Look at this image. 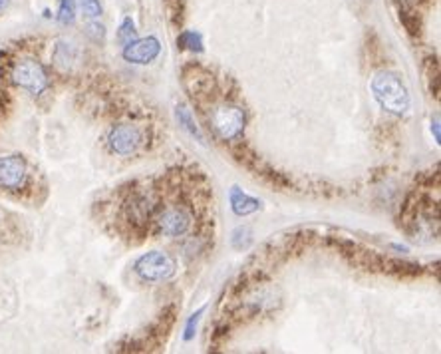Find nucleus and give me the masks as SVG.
Instances as JSON below:
<instances>
[{
  "label": "nucleus",
  "mask_w": 441,
  "mask_h": 354,
  "mask_svg": "<svg viewBox=\"0 0 441 354\" xmlns=\"http://www.w3.org/2000/svg\"><path fill=\"white\" fill-rule=\"evenodd\" d=\"M209 122H211V127L217 132L220 140L230 142V140H237L243 134L247 118H245V112L237 105L219 104L211 110Z\"/></svg>",
  "instance_id": "nucleus-3"
},
{
  "label": "nucleus",
  "mask_w": 441,
  "mask_h": 354,
  "mask_svg": "<svg viewBox=\"0 0 441 354\" xmlns=\"http://www.w3.org/2000/svg\"><path fill=\"white\" fill-rule=\"evenodd\" d=\"M28 183V165L20 155H2L0 157V189L18 193Z\"/></svg>",
  "instance_id": "nucleus-5"
},
{
  "label": "nucleus",
  "mask_w": 441,
  "mask_h": 354,
  "mask_svg": "<svg viewBox=\"0 0 441 354\" xmlns=\"http://www.w3.org/2000/svg\"><path fill=\"white\" fill-rule=\"evenodd\" d=\"M437 124H440V122L435 120V127H432V130H435V140L440 142V127H437Z\"/></svg>",
  "instance_id": "nucleus-23"
},
{
  "label": "nucleus",
  "mask_w": 441,
  "mask_h": 354,
  "mask_svg": "<svg viewBox=\"0 0 441 354\" xmlns=\"http://www.w3.org/2000/svg\"><path fill=\"white\" fill-rule=\"evenodd\" d=\"M107 144H110V150L117 155H129L144 144V134L137 125L119 124L110 132Z\"/></svg>",
  "instance_id": "nucleus-6"
},
{
  "label": "nucleus",
  "mask_w": 441,
  "mask_h": 354,
  "mask_svg": "<svg viewBox=\"0 0 441 354\" xmlns=\"http://www.w3.org/2000/svg\"><path fill=\"white\" fill-rule=\"evenodd\" d=\"M10 80L14 86L26 90L32 96L44 94L50 86V78L46 68L34 58H22L10 70Z\"/></svg>",
  "instance_id": "nucleus-2"
},
{
  "label": "nucleus",
  "mask_w": 441,
  "mask_h": 354,
  "mask_svg": "<svg viewBox=\"0 0 441 354\" xmlns=\"http://www.w3.org/2000/svg\"><path fill=\"white\" fill-rule=\"evenodd\" d=\"M175 271L177 263L165 251H149L135 263V273L145 281H167L175 275Z\"/></svg>",
  "instance_id": "nucleus-4"
},
{
  "label": "nucleus",
  "mask_w": 441,
  "mask_h": 354,
  "mask_svg": "<svg viewBox=\"0 0 441 354\" xmlns=\"http://www.w3.org/2000/svg\"><path fill=\"white\" fill-rule=\"evenodd\" d=\"M395 6H398V16H400V22H402L405 32L410 36H413V38L422 36L423 24L418 10H415V4L408 2V0H395Z\"/></svg>",
  "instance_id": "nucleus-11"
},
{
  "label": "nucleus",
  "mask_w": 441,
  "mask_h": 354,
  "mask_svg": "<svg viewBox=\"0 0 441 354\" xmlns=\"http://www.w3.org/2000/svg\"><path fill=\"white\" fill-rule=\"evenodd\" d=\"M177 120H179V124L189 132V134L193 135V137H197L199 142H205V137H203L201 134V130H199V125L195 124V120H193V115L191 112L185 108V105H181V108H177Z\"/></svg>",
  "instance_id": "nucleus-14"
},
{
  "label": "nucleus",
  "mask_w": 441,
  "mask_h": 354,
  "mask_svg": "<svg viewBox=\"0 0 441 354\" xmlns=\"http://www.w3.org/2000/svg\"><path fill=\"white\" fill-rule=\"evenodd\" d=\"M76 20V2L74 0H60L58 6V22L62 24H72Z\"/></svg>",
  "instance_id": "nucleus-16"
},
{
  "label": "nucleus",
  "mask_w": 441,
  "mask_h": 354,
  "mask_svg": "<svg viewBox=\"0 0 441 354\" xmlns=\"http://www.w3.org/2000/svg\"><path fill=\"white\" fill-rule=\"evenodd\" d=\"M10 0H0V12H4V10L9 9Z\"/></svg>",
  "instance_id": "nucleus-22"
},
{
  "label": "nucleus",
  "mask_w": 441,
  "mask_h": 354,
  "mask_svg": "<svg viewBox=\"0 0 441 354\" xmlns=\"http://www.w3.org/2000/svg\"><path fill=\"white\" fill-rule=\"evenodd\" d=\"M250 237H253V233H250L249 227H239V229H235L233 233V247L235 249H247L250 245Z\"/></svg>",
  "instance_id": "nucleus-19"
},
{
  "label": "nucleus",
  "mask_w": 441,
  "mask_h": 354,
  "mask_svg": "<svg viewBox=\"0 0 441 354\" xmlns=\"http://www.w3.org/2000/svg\"><path fill=\"white\" fill-rule=\"evenodd\" d=\"M229 199H230V209H233L235 215H239V217H245V215H250V213H255V211L260 209L259 199H255V197L247 195V193L243 192V189H239L237 185L230 187Z\"/></svg>",
  "instance_id": "nucleus-12"
},
{
  "label": "nucleus",
  "mask_w": 441,
  "mask_h": 354,
  "mask_svg": "<svg viewBox=\"0 0 441 354\" xmlns=\"http://www.w3.org/2000/svg\"><path fill=\"white\" fill-rule=\"evenodd\" d=\"M177 48L203 52V36L195 30H183L181 34L177 36Z\"/></svg>",
  "instance_id": "nucleus-13"
},
{
  "label": "nucleus",
  "mask_w": 441,
  "mask_h": 354,
  "mask_svg": "<svg viewBox=\"0 0 441 354\" xmlns=\"http://www.w3.org/2000/svg\"><path fill=\"white\" fill-rule=\"evenodd\" d=\"M90 34H96V40H100L104 38L106 32H104V26H102V24H92V26H90Z\"/></svg>",
  "instance_id": "nucleus-21"
},
{
  "label": "nucleus",
  "mask_w": 441,
  "mask_h": 354,
  "mask_svg": "<svg viewBox=\"0 0 441 354\" xmlns=\"http://www.w3.org/2000/svg\"><path fill=\"white\" fill-rule=\"evenodd\" d=\"M372 92L378 104L392 114L402 115L410 110V94L398 74L378 72L372 80Z\"/></svg>",
  "instance_id": "nucleus-1"
},
{
  "label": "nucleus",
  "mask_w": 441,
  "mask_h": 354,
  "mask_svg": "<svg viewBox=\"0 0 441 354\" xmlns=\"http://www.w3.org/2000/svg\"><path fill=\"white\" fill-rule=\"evenodd\" d=\"M155 199L149 193H135L132 195L127 202H125L124 215L127 223L134 227V229H144L145 225L149 223V219L154 217L155 211Z\"/></svg>",
  "instance_id": "nucleus-7"
},
{
  "label": "nucleus",
  "mask_w": 441,
  "mask_h": 354,
  "mask_svg": "<svg viewBox=\"0 0 441 354\" xmlns=\"http://www.w3.org/2000/svg\"><path fill=\"white\" fill-rule=\"evenodd\" d=\"M203 313H205V306H201L197 313H193L191 318L187 321V326H185V335H183V338H185V340H191L193 336H195V330H197V323H199V318H201Z\"/></svg>",
  "instance_id": "nucleus-20"
},
{
  "label": "nucleus",
  "mask_w": 441,
  "mask_h": 354,
  "mask_svg": "<svg viewBox=\"0 0 441 354\" xmlns=\"http://www.w3.org/2000/svg\"><path fill=\"white\" fill-rule=\"evenodd\" d=\"M135 38H137V30H135L134 20L127 16V19H124V22H122L119 30H117V40H119L122 46H125V44L134 42Z\"/></svg>",
  "instance_id": "nucleus-17"
},
{
  "label": "nucleus",
  "mask_w": 441,
  "mask_h": 354,
  "mask_svg": "<svg viewBox=\"0 0 441 354\" xmlns=\"http://www.w3.org/2000/svg\"><path fill=\"white\" fill-rule=\"evenodd\" d=\"M157 225L167 237H179V235H185L191 227V213L185 207L173 205V207H167L159 213Z\"/></svg>",
  "instance_id": "nucleus-8"
},
{
  "label": "nucleus",
  "mask_w": 441,
  "mask_h": 354,
  "mask_svg": "<svg viewBox=\"0 0 441 354\" xmlns=\"http://www.w3.org/2000/svg\"><path fill=\"white\" fill-rule=\"evenodd\" d=\"M185 4H187V0H165L167 16H169L171 24H175V26L183 24V19H185Z\"/></svg>",
  "instance_id": "nucleus-15"
},
{
  "label": "nucleus",
  "mask_w": 441,
  "mask_h": 354,
  "mask_svg": "<svg viewBox=\"0 0 441 354\" xmlns=\"http://www.w3.org/2000/svg\"><path fill=\"white\" fill-rule=\"evenodd\" d=\"M161 52V42L155 36H147V38H135L134 42L124 46V58L132 64H149Z\"/></svg>",
  "instance_id": "nucleus-9"
},
{
  "label": "nucleus",
  "mask_w": 441,
  "mask_h": 354,
  "mask_svg": "<svg viewBox=\"0 0 441 354\" xmlns=\"http://www.w3.org/2000/svg\"><path fill=\"white\" fill-rule=\"evenodd\" d=\"M78 2H80V9H82L86 19H100L102 12H104L102 0H78Z\"/></svg>",
  "instance_id": "nucleus-18"
},
{
  "label": "nucleus",
  "mask_w": 441,
  "mask_h": 354,
  "mask_svg": "<svg viewBox=\"0 0 441 354\" xmlns=\"http://www.w3.org/2000/svg\"><path fill=\"white\" fill-rule=\"evenodd\" d=\"M183 84H185L187 92H189L193 98H199L205 96V94H211L213 86H215V80H213V76H209L205 70H201V68L191 66L183 72Z\"/></svg>",
  "instance_id": "nucleus-10"
}]
</instances>
